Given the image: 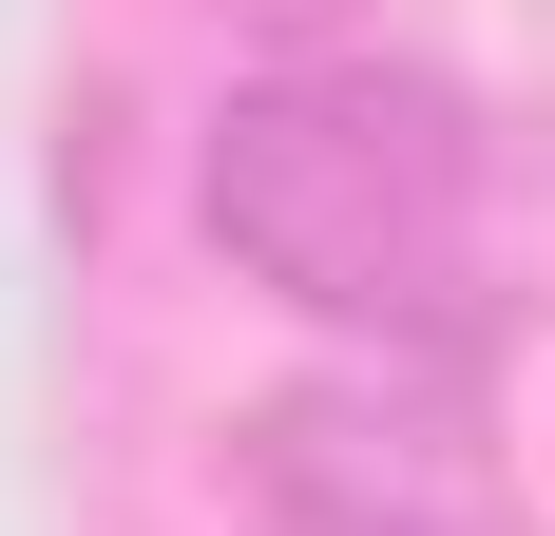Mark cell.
Listing matches in <instances>:
<instances>
[{
  "label": "cell",
  "instance_id": "1",
  "mask_svg": "<svg viewBox=\"0 0 555 536\" xmlns=\"http://www.w3.org/2000/svg\"><path fill=\"white\" fill-rule=\"evenodd\" d=\"M211 250L307 326H364V345H422L479 288V212H499V154H479V97L422 77V58H287L211 115V173H192Z\"/></svg>",
  "mask_w": 555,
  "mask_h": 536
},
{
  "label": "cell",
  "instance_id": "2",
  "mask_svg": "<svg viewBox=\"0 0 555 536\" xmlns=\"http://www.w3.org/2000/svg\"><path fill=\"white\" fill-rule=\"evenodd\" d=\"M249 498L269 536H517L460 403H402V383H287L249 422Z\"/></svg>",
  "mask_w": 555,
  "mask_h": 536
}]
</instances>
